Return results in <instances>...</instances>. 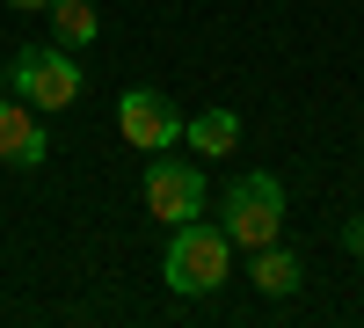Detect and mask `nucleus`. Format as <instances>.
<instances>
[{
  "label": "nucleus",
  "mask_w": 364,
  "mask_h": 328,
  "mask_svg": "<svg viewBox=\"0 0 364 328\" xmlns=\"http://www.w3.org/2000/svg\"><path fill=\"white\" fill-rule=\"evenodd\" d=\"M161 277H168V292H182V300L219 292V285L233 277V233H226L219 219H182V226H168Z\"/></svg>",
  "instance_id": "nucleus-1"
},
{
  "label": "nucleus",
  "mask_w": 364,
  "mask_h": 328,
  "mask_svg": "<svg viewBox=\"0 0 364 328\" xmlns=\"http://www.w3.org/2000/svg\"><path fill=\"white\" fill-rule=\"evenodd\" d=\"M226 233H233V248H269V241H277V233H284V183H277V175H233V183H226V219H219Z\"/></svg>",
  "instance_id": "nucleus-2"
},
{
  "label": "nucleus",
  "mask_w": 364,
  "mask_h": 328,
  "mask_svg": "<svg viewBox=\"0 0 364 328\" xmlns=\"http://www.w3.org/2000/svg\"><path fill=\"white\" fill-rule=\"evenodd\" d=\"M8 88H15L29 110H73L80 88H87V73H80V58L66 44H29L15 66H8Z\"/></svg>",
  "instance_id": "nucleus-3"
},
{
  "label": "nucleus",
  "mask_w": 364,
  "mask_h": 328,
  "mask_svg": "<svg viewBox=\"0 0 364 328\" xmlns=\"http://www.w3.org/2000/svg\"><path fill=\"white\" fill-rule=\"evenodd\" d=\"M117 132H124V146H139V154H175L182 110L161 95V88H132V95L117 102Z\"/></svg>",
  "instance_id": "nucleus-4"
},
{
  "label": "nucleus",
  "mask_w": 364,
  "mask_h": 328,
  "mask_svg": "<svg viewBox=\"0 0 364 328\" xmlns=\"http://www.w3.org/2000/svg\"><path fill=\"white\" fill-rule=\"evenodd\" d=\"M146 212H154L161 226H182L204 212V175L190 161H154L146 168Z\"/></svg>",
  "instance_id": "nucleus-5"
},
{
  "label": "nucleus",
  "mask_w": 364,
  "mask_h": 328,
  "mask_svg": "<svg viewBox=\"0 0 364 328\" xmlns=\"http://www.w3.org/2000/svg\"><path fill=\"white\" fill-rule=\"evenodd\" d=\"M51 154V139H44V125H37V110H29L22 95L8 102V95H0V161H8V168H37Z\"/></svg>",
  "instance_id": "nucleus-6"
},
{
  "label": "nucleus",
  "mask_w": 364,
  "mask_h": 328,
  "mask_svg": "<svg viewBox=\"0 0 364 328\" xmlns=\"http://www.w3.org/2000/svg\"><path fill=\"white\" fill-rule=\"evenodd\" d=\"M182 139H190L204 161H219V154L240 146V117L233 110H197V117H182Z\"/></svg>",
  "instance_id": "nucleus-7"
},
{
  "label": "nucleus",
  "mask_w": 364,
  "mask_h": 328,
  "mask_svg": "<svg viewBox=\"0 0 364 328\" xmlns=\"http://www.w3.org/2000/svg\"><path fill=\"white\" fill-rule=\"evenodd\" d=\"M95 29H102V22H95L87 0H51V44H66V51H73V44H95Z\"/></svg>",
  "instance_id": "nucleus-8"
},
{
  "label": "nucleus",
  "mask_w": 364,
  "mask_h": 328,
  "mask_svg": "<svg viewBox=\"0 0 364 328\" xmlns=\"http://www.w3.org/2000/svg\"><path fill=\"white\" fill-rule=\"evenodd\" d=\"M255 285L269 292V300H284V292H299V255H284L277 241L255 248Z\"/></svg>",
  "instance_id": "nucleus-9"
},
{
  "label": "nucleus",
  "mask_w": 364,
  "mask_h": 328,
  "mask_svg": "<svg viewBox=\"0 0 364 328\" xmlns=\"http://www.w3.org/2000/svg\"><path fill=\"white\" fill-rule=\"evenodd\" d=\"M8 8H51V0H8Z\"/></svg>",
  "instance_id": "nucleus-10"
},
{
  "label": "nucleus",
  "mask_w": 364,
  "mask_h": 328,
  "mask_svg": "<svg viewBox=\"0 0 364 328\" xmlns=\"http://www.w3.org/2000/svg\"><path fill=\"white\" fill-rule=\"evenodd\" d=\"M0 95H8V73H0Z\"/></svg>",
  "instance_id": "nucleus-11"
},
{
  "label": "nucleus",
  "mask_w": 364,
  "mask_h": 328,
  "mask_svg": "<svg viewBox=\"0 0 364 328\" xmlns=\"http://www.w3.org/2000/svg\"><path fill=\"white\" fill-rule=\"evenodd\" d=\"M357 255H364V248H357Z\"/></svg>",
  "instance_id": "nucleus-12"
}]
</instances>
